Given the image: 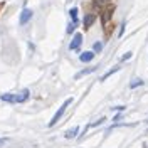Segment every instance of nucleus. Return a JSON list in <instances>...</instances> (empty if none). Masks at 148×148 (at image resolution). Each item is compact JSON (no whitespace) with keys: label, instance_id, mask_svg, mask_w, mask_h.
<instances>
[{"label":"nucleus","instance_id":"nucleus-1","mask_svg":"<svg viewBox=\"0 0 148 148\" xmlns=\"http://www.w3.org/2000/svg\"><path fill=\"white\" fill-rule=\"evenodd\" d=\"M71 103H73V98H67V99H66V101L62 103V104H61V108H59V110L56 111V114L52 116V120L49 121V126H54L56 123H57V121H59L61 118H62V114L66 113V110H67V106H69Z\"/></svg>","mask_w":148,"mask_h":148},{"label":"nucleus","instance_id":"nucleus-2","mask_svg":"<svg viewBox=\"0 0 148 148\" xmlns=\"http://www.w3.org/2000/svg\"><path fill=\"white\" fill-rule=\"evenodd\" d=\"M81 44H83V34H81V32H76L73 36L71 44H69V49H71V51H79Z\"/></svg>","mask_w":148,"mask_h":148},{"label":"nucleus","instance_id":"nucleus-3","mask_svg":"<svg viewBox=\"0 0 148 148\" xmlns=\"http://www.w3.org/2000/svg\"><path fill=\"white\" fill-rule=\"evenodd\" d=\"M32 15H34V12H32L30 9H22L20 17H18V24H20V25H25L29 20L32 18Z\"/></svg>","mask_w":148,"mask_h":148},{"label":"nucleus","instance_id":"nucleus-4","mask_svg":"<svg viewBox=\"0 0 148 148\" xmlns=\"http://www.w3.org/2000/svg\"><path fill=\"white\" fill-rule=\"evenodd\" d=\"M94 56H96L94 51H84V52L79 54V61L84 62V64H88V62H91L92 59H94Z\"/></svg>","mask_w":148,"mask_h":148},{"label":"nucleus","instance_id":"nucleus-5","mask_svg":"<svg viewBox=\"0 0 148 148\" xmlns=\"http://www.w3.org/2000/svg\"><path fill=\"white\" fill-rule=\"evenodd\" d=\"M29 96H30V91L29 89H22L20 92L15 94V103H25L29 99Z\"/></svg>","mask_w":148,"mask_h":148},{"label":"nucleus","instance_id":"nucleus-6","mask_svg":"<svg viewBox=\"0 0 148 148\" xmlns=\"http://www.w3.org/2000/svg\"><path fill=\"white\" fill-rule=\"evenodd\" d=\"M94 20H96V15H94V14H91V12H89V14H86V15H84V29H89L92 25V24H94Z\"/></svg>","mask_w":148,"mask_h":148},{"label":"nucleus","instance_id":"nucleus-7","mask_svg":"<svg viewBox=\"0 0 148 148\" xmlns=\"http://www.w3.org/2000/svg\"><path fill=\"white\" fill-rule=\"evenodd\" d=\"M79 131H81V130H79V126H73V128H69V130H67V131L64 133V136H66L67 140L76 138V136L79 135Z\"/></svg>","mask_w":148,"mask_h":148},{"label":"nucleus","instance_id":"nucleus-8","mask_svg":"<svg viewBox=\"0 0 148 148\" xmlns=\"http://www.w3.org/2000/svg\"><path fill=\"white\" fill-rule=\"evenodd\" d=\"M96 69H98V66H91V67H86V69H83V71H79V73L76 74L74 77H76V79H79V77H83V76H88V74L94 73Z\"/></svg>","mask_w":148,"mask_h":148},{"label":"nucleus","instance_id":"nucleus-9","mask_svg":"<svg viewBox=\"0 0 148 148\" xmlns=\"http://www.w3.org/2000/svg\"><path fill=\"white\" fill-rule=\"evenodd\" d=\"M120 71H121V66H120V64H118V66H114V67H113V69H110V71H108L106 74H103L99 81H106V79H108L110 76H113L114 73H120Z\"/></svg>","mask_w":148,"mask_h":148},{"label":"nucleus","instance_id":"nucleus-10","mask_svg":"<svg viewBox=\"0 0 148 148\" xmlns=\"http://www.w3.org/2000/svg\"><path fill=\"white\" fill-rule=\"evenodd\" d=\"M0 99L3 103H15V94H14V92H3V94L0 96Z\"/></svg>","mask_w":148,"mask_h":148},{"label":"nucleus","instance_id":"nucleus-11","mask_svg":"<svg viewBox=\"0 0 148 148\" xmlns=\"http://www.w3.org/2000/svg\"><path fill=\"white\" fill-rule=\"evenodd\" d=\"M77 14H79L77 7H73V9L69 10V15H71V22H74L76 25H77V22H79V17H77Z\"/></svg>","mask_w":148,"mask_h":148},{"label":"nucleus","instance_id":"nucleus-12","mask_svg":"<svg viewBox=\"0 0 148 148\" xmlns=\"http://www.w3.org/2000/svg\"><path fill=\"white\" fill-rule=\"evenodd\" d=\"M145 84V81L143 79H140V77H136V79H133L131 83H130V89H136V88H141Z\"/></svg>","mask_w":148,"mask_h":148},{"label":"nucleus","instance_id":"nucleus-13","mask_svg":"<svg viewBox=\"0 0 148 148\" xmlns=\"http://www.w3.org/2000/svg\"><path fill=\"white\" fill-rule=\"evenodd\" d=\"M104 121H106L104 118H99V120H96L94 123H91V125H88V130H89V128H96V126H99V125H103Z\"/></svg>","mask_w":148,"mask_h":148},{"label":"nucleus","instance_id":"nucleus-14","mask_svg":"<svg viewBox=\"0 0 148 148\" xmlns=\"http://www.w3.org/2000/svg\"><path fill=\"white\" fill-rule=\"evenodd\" d=\"M92 51H94L96 54H98V52H101V51H103V42H94V44H92Z\"/></svg>","mask_w":148,"mask_h":148},{"label":"nucleus","instance_id":"nucleus-15","mask_svg":"<svg viewBox=\"0 0 148 148\" xmlns=\"http://www.w3.org/2000/svg\"><path fill=\"white\" fill-rule=\"evenodd\" d=\"M108 3H111V0H96V5H99V7H106Z\"/></svg>","mask_w":148,"mask_h":148},{"label":"nucleus","instance_id":"nucleus-16","mask_svg":"<svg viewBox=\"0 0 148 148\" xmlns=\"http://www.w3.org/2000/svg\"><path fill=\"white\" fill-rule=\"evenodd\" d=\"M66 30H67V34H73L74 30H76V24H74V22H71V24L67 25V29H66Z\"/></svg>","mask_w":148,"mask_h":148},{"label":"nucleus","instance_id":"nucleus-17","mask_svg":"<svg viewBox=\"0 0 148 148\" xmlns=\"http://www.w3.org/2000/svg\"><path fill=\"white\" fill-rule=\"evenodd\" d=\"M131 56H133V52H131V51H130V52H126V54H125L123 57H121V62H125V61H128V59H131Z\"/></svg>","mask_w":148,"mask_h":148},{"label":"nucleus","instance_id":"nucleus-18","mask_svg":"<svg viewBox=\"0 0 148 148\" xmlns=\"http://www.w3.org/2000/svg\"><path fill=\"white\" fill-rule=\"evenodd\" d=\"M125 27H126V22H121V25H120V32H118V36H123V32H125Z\"/></svg>","mask_w":148,"mask_h":148},{"label":"nucleus","instance_id":"nucleus-19","mask_svg":"<svg viewBox=\"0 0 148 148\" xmlns=\"http://www.w3.org/2000/svg\"><path fill=\"white\" fill-rule=\"evenodd\" d=\"M113 121H114V125H118V123L121 121V113H118V114H116V116L113 118Z\"/></svg>","mask_w":148,"mask_h":148},{"label":"nucleus","instance_id":"nucleus-20","mask_svg":"<svg viewBox=\"0 0 148 148\" xmlns=\"http://www.w3.org/2000/svg\"><path fill=\"white\" fill-rule=\"evenodd\" d=\"M113 111H118V113H123L125 111V106H114V108H111Z\"/></svg>","mask_w":148,"mask_h":148},{"label":"nucleus","instance_id":"nucleus-21","mask_svg":"<svg viewBox=\"0 0 148 148\" xmlns=\"http://www.w3.org/2000/svg\"><path fill=\"white\" fill-rule=\"evenodd\" d=\"M7 141H9L7 138H0V148H2V147H5V145H7Z\"/></svg>","mask_w":148,"mask_h":148},{"label":"nucleus","instance_id":"nucleus-22","mask_svg":"<svg viewBox=\"0 0 148 148\" xmlns=\"http://www.w3.org/2000/svg\"><path fill=\"white\" fill-rule=\"evenodd\" d=\"M145 123H147V125H148V120H147V121H145Z\"/></svg>","mask_w":148,"mask_h":148}]
</instances>
